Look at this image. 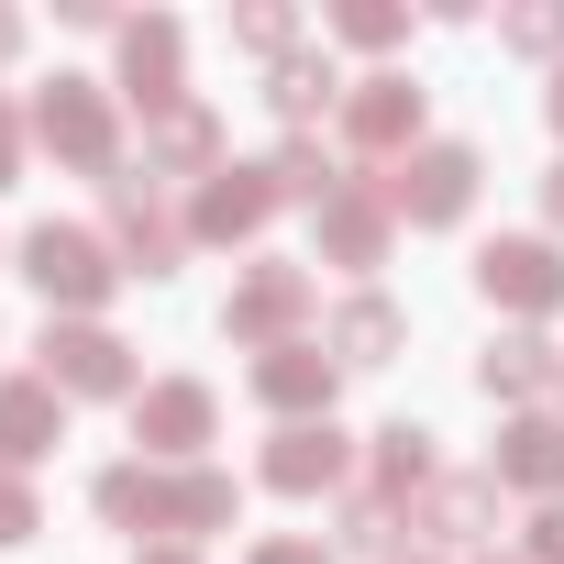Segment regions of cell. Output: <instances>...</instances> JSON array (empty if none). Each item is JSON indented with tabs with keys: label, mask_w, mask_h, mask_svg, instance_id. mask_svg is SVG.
Instances as JSON below:
<instances>
[{
	"label": "cell",
	"mask_w": 564,
	"mask_h": 564,
	"mask_svg": "<svg viewBox=\"0 0 564 564\" xmlns=\"http://www.w3.org/2000/svg\"><path fill=\"white\" fill-rule=\"evenodd\" d=\"M23 276L45 289V322H100V300L122 289V254L89 221H34L23 232Z\"/></svg>",
	"instance_id": "6da1fadb"
},
{
	"label": "cell",
	"mask_w": 564,
	"mask_h": 564,
	"mask_svg": "<svg viewBox=\"0 0 564 564\" xmlns=\"http://www.w3.org/2000/svg\"><path fill=\"white\" fill-rule=\"evenodd\" d=\"M34 144L78 177H122V122H111V89L100 78H45L34 89Z\"/></svg>",
	"instance_id": "7a4b0ae2"
},
{
	"label": "cell",
	"mask_w": 564,
	"mask_h": 564,
	"mask_svg": "<svg viewBox=\"0 0 564 564\" xmlns=\"http://www.w3.org/2000/svg\"><path fill=\"white\" fill-rule=\"evenodd\" d=\"M476 289H487V311H509L520 333L553 322V311H564V243H553V232H498V243L476 254Z\"/></svg>",
	"instance_id": "3957f363"
},
{
	"label": "cell",
	"mask_w": 564,
	"mask_h": 564,
	"mask_svg": "<svg viewBox=\"0 0 564 564\" xmlns=\"http://www.w3.org/2000/svg\"><path fill=\"white\" fill-rule=\"evenodd\" d=\"M476 144H421V155H399L388 166V210L410 221V232H454L465 210H476Z\"/></svg>",
	"instance_id": "277c9868"
},
{
	"label": "cell",
	"mask_w": 564,
	"mask_h": 564,
	"mask_svg": "<svg viewBox=\"0 0 564 564\" xmlns=\"http://www.w3.org/2000/svg\"><path fill=\"white\" fill-rule=\"evenodd\" d=\"M34 355H45L34 377H45L56 399H144V388H133V344L100 333V322H45Z\"/></svg>",
	"instance_id": "5b68a950"
},
{
	"label": "cell",
	"mask_w": 564,
	"mask_h": 564,
	"mask_svg": "<svg viewBox=\"0 0 564 564\" xmlns=\"http://www.w3.org/2000/svg\"><path fill=\"white\" fill-rule=\"evenodd\" d=\"M311 265H254V276H232V300H221V333L232 344H254V355H276V344H300V322H311Z\"/></svg>",
	"instance_id": "8992f818"
},
{
	"label": "cell",
	"mask_w": 564,
	"mask_h": 564,
	"mask_svg": "<svg viewBox=\"0 0 564 564\" xmlns=\"http://www.w3.org/2000/svg\"><path fill=\"white\" fill-rule=\"evenodd\" d=\"M111 254H122V276H177L188 210H166L155 177H111Z\"/></svg>",
	"instance_id": "52a82bcc"
},
{
	"label": "cell",
	"mask_w": 564,
	"mask_h": 564,
	"mask_svg": "<svg viewBox=\"0 0 564 564\" xmlns=\"http://www.w3.org/2000/svg\"><path fill=\"white\" fill-rule=\"evenodd\" d=\"M210 432H221V399H210L199 377H155V388L133 399V443H144L155 465H199Z\"/></svg>",
	"instance_id": "ba28073f"
},
{
	"label": "cell",
	"mask_w": 564,
	"mask_h": 564,
	"mask_svg": "<svg viewBox=\"0 0 564 564\" xmlns=\"http://www.w3.org/2000/svg\"><path fill=\"white\" fill-rule=\"evenodd\" d=\"M344 144H355V155H421V89H410L399 67L355 78V89H344Z\"/></svg>",
	"instance_id": "9c48e42d"
},
{
	"label": "cell",
	"mask_w": 564,
	"mask_h": 564,
	"mask_svg": "<svg viewBox=\"0 0 564 564\" xmlns=\"http://www.w3.org/2000/svg\"><path fill=\"white\" fill-rule=\"evenodd\" d=\"M311 221H322V265H355V276L388 265V243H399V210H388V188H366V177H344Z\"/></svg>",
	"instance_id": "30bf717a"
},
{
	"label": "cell",
	"mask_w": 564,
	"mask_h": 564,
	"mask_svg": "<svg viewBox=\"0 0 564 564\" xmlns=\"http://www.w3.org/2000/svg\"><path fill=\"white\" fill-rule=\"evenodd\" d=\"M122 100H144V122L188 100V34H177L166 12H144V23H122Z\"/></svg>",
	"instance_id": "8fae6325"
},
{
	"label": "cell",
	"mask_w": 564,
	"mask_h": 564,
	"mask_svg": "<svg viewBox=\"0 0 564 564\" xmlns=\"http://www.w3.org/2000/svg\"><path fill=\"white\" fill-rule=\"evenodd\" d=\"M276 221V177L265 166H221V177H199V199H188V243H254Z\"/></svg>",
	"instance_id": "7c38bea8"
},
{
	"label": "cell",
	"mask_w": 564,
	"mask_h": 564,
	"mask_svg": "<svg viewBox=\"0 0 564 564\" xmlns=\"http://www.w3.org/2000/svg\"><path fill=\"white\" fill-rule=\"evenodd\" d=\"M344 476H355V443H344L333 421H289V432L265 443V487H276V498H333Z\"/></svg>",
	"instance_id": "4fadbf2b"
},
{
	"label": "cell",
	"mask_w": 564,
	"mask_h": 564,
	"mask_svg": "<svg viewBox=\"0 0 564 564\" xmlns=\"http://www.w3.org/2000/svg\"><path fill=\"white\" fill-rule=\"evenodd\" d=\"M487 476L553 509V498H564V410H520V421L498 432V454H487Z\"/></svg>",
	"instance_id": "5bb4252c"
},
{
	"label": "cell",
	"mask_w": 564,
	"mask_h": 564,
	"mask_svg": "<svg viewBox=\"0 0 564 564\" xmlns=\"http://www.w3.org/2000/svg\"><path fill=\"white\" fill-rule=\"evenodd\" d=\"M333 355L322 344H276V355H254V399L276 410V421H333Z\"/></svg>",
	"instance_id": "9a60e30c"
},
{
	"label": "cell",
	"mask_w": 564,
	"mask_h": 564,
	"mask_svg": "<svg viewBox=\"0 0 564 564\" xmlns=\"http://www.w3.org/2000/svg\"><path fill=\"white\" fill-rule=\"evenodd\" d=\"M56 443H67V399H56L45 377H0V465L23 476V465H45Z\"/></svg>",
	"instance_id": "2e32d148"
},
{
	"label": "cell",
	"mask_w": 564,
	"mask_h": 564,
	"mask_svg": "<svg viewBox=\"0 0 564 564\" xmlns=\"http://www.w3.org/2000/svg\"><path fill=\"white\" fill-rule=\"evenodd\" d=\"M144 177H155V188H166V177H221V122H210L199 100L155 111V122H144Z\"/></svg>",
	"instance_id": "e0dca14e"
},
{
	"label": "cell",
	"mask_w": 564,
	"mask_h": 564,
	"mask_svg": "<svg viewBox=\"0 0 564 564\" xmlns=\"http://www.w3.org/2000/svg\"><path fill=\"white\" fill-rule=\"evenodd\" d=\"M155 531H232V476L221 465H155Z\"/></svg>",
	"instance_id": "ac0fdd59"
},
{
	"label": "cell",
	"mask_w": 564,
	"mask_h": 564,
	"mask_svg": "<svg viewBox=\"0 0 564 564\" xmlns=\"http://www.w3.org/2000/svg\"><path fill=\"white\" fill-rule=\"evenodd\" d=\"M476 388H487V399H520V410H531L542 388H564V355H553L542 333H498V344L476 355Z\"/></svg>",
	"instance_id": "d6986e66"
},
{
	"label": "cell",
	"mask_w": 564,
	"mask_h": 564,
	"mask_svg": "<svg viewBox=\"0 0 564 564\" xmlns=\"http://www.w3.org/2000/svg\"><path fill=\"white\" fill-rule=\"evenodd\" d=\"M432 476H443V465H432V432H421V421H388V432L366 443V498L399 509V498H432Z\"/></svg>",
	"instance_id": "ffe728a7"
},
{
	"label": "cell",
	"mask_w": 564,
	"mask_h": 564,
	"mask_svg": "<svg viewBox=\"0 0 564 564\" xmlns=\"http://www.w3.org/2000/svg\"><path fill=\"white\" fill-rule=\"evenodd\" d=\"M421 531H432V542H487V531H498V476H432Z\"/></svg>",
	"instance_id": "44dd1931"
},
{
	"label": "cell",
	"mask_w": 564,
	"mask_h": 564,
	"mask_svg": "<svg viewBox=\"0 0 564 564\" xmlns=\"http://www.w3.org/2000/svg\"><path fill=\"white\" fill-rule=\"evenodd\" d=\"M265 100L289 133H311L322 111H344V78H333V56H289V67H265Z\"/></svg>",
	"instance_id": "7402d4cb"
},
{
	"label": "cell",
	"mask_w": 564,
	"mask_h": 564,
	"mask_svg": "<svg viewBox=\"0 0 564 564\" xmlns=\"http://www.w3.org/2000/svg\"><path fill=\"white\" fill-rule=\"evenodd\" d=\"M388 355H399V300L355 289V300L333 311V366H388Z\"/></svg>",
	"instance_id": "603a6c76"
},
{
	"label": "cell",
	"mask_w": 564,
	"mask_h": 564,
	"mask_svg": "<svg viewBox=\"0 0 564 564\" xmlns=\"http://www.w3.org/2000/svg\"><path fill=\"white\" fill-rule=\"evenodd\" d=\"M265 177H276V199H311V210H322L355 166H333V144H322V133H289V144L265 155Z\"/></svg>",
	"instance_id": "cb8c5ba5"
},
{
	"label": "cell",
	"mask_w": 564,
	"mask_h": 564,
	"mask_svg": "<svg viewBox=\"0 0 564 564\" xmlns=\"http://www.w3.org/2000/svg\"><path fill=\"white\" fill-rule=\"evenodd\" d=\"M89 509H100L111 531H133V542H144V531H155V465H144V454H133V465H111V476L89 487Z\"/></svg>",
	"instance_id": "d4e9b609"
},
{
	"label": "cell",
	"mask_w": 564,
	"mask_h": 564,
	"mask_svg": "<svg viewBox=\"0 0 564 564\" xmlns=\"http://www.w3.org/2000/svg\"><path fill=\"white\" fill-rule=\"evenodd\" d=\"M232 45H254L265 67H289V56H300V12H289V0H243V12H232Z\"/></svg>",
	"instance_id": "484cf974"
},
{
	"label": "cell",
	"mask_w": 564,
	"mask_h": 564,
	"mask_svg": "<svg viewBox=\"0 0 564 564\" xmlns=\"http://www.w3.org/2000/svg\"><path fill=\"white\" fill-rule=\"evenodd\" d=\"M333 34H344V45H366V56H388V45L410 34V12H399V0H344Z\"/></svg>",
	"instance_id": "4316f807"
},
{
	"label": "cell",
	"mask_w": 564,
	"mask_h": 564,
	"mask_svg": "<svg viewBox=\"0 0 564 564\" xmlns=\"http://www.w3.org/2000/svg\"><path fill=\"white\" fill-rule=\"evenodd\" d=\"M498 45H520V56H564V0H520V12H498Z\"/></svg>",
	"instance_id": "83f0119b"
},
{
	"label": "cell",
	"mask_w": 564,
	"mask_h": 564,
	"mask_svg": "<svg viewBox=\"0 0 564 564\" xmlns=\"http://www.w3.org/2000/svg\"><path fill=\"white\" fill-rule=\"evenodd\" d=\"M344 542H355V553H388V542H399V509H388V498H344Z\"/></svg>",
	"instance_id": "f1b7e54d"
},
{
	"label": "cell",
	"mask_w": 564,
	"mask_h": 564,
	"mask_svg": "<svg viewBox=\"0 0 564 564\" xmlns=\"http://www.w3.org/2000/svg\"><path fill=\"white\" fill-rule=\"evenodd\" d=\"M34 520H45V509H34V487L0 465V542H34Z\"/></svg>",
	"instance_id": "f546056e"
},
{
	"label": "cell",
	"mask_w": 564,
	"mask_h": 564,
	"mask_svg": "<svg viewBox=\"0 0 564 564\" xmlns=\"http://www.w3.org/2000/svg\"><path fill=\"white\" fill-rule=\"evenodd\" d=\"M243 564H333V553H322V542H311V531H276V542H254V553H243Z\"/></svg>",
	"instance_id": "4dcf8cb0"
},
{
	"label": "cell",
	"mask_w": 564,
	"mask_h": 564,
	"mask_svg": "<svg viewBox=\"0 0 564 564\" xmlns=\"http://www.w3.org/2000/svg\"><path fill=\"white\" fill-rule=\"evenodd\" d=\"M531 564H564V498H553V509L531 520Z\"/></svg>",
	"instance_id": "1f68e13d"
},
{
	"label": "cell",
	"mask_w": 564,
	"mask_h": 564,
	"mask_svg": "<svg viewBox=\"0 0 564 564\" xmlns=\"http://www.w3.org/2000/svg\"><path fill=\"white\" fill-rule=\"evenodd\" d=\"M12 177H23V111L0 100V188H12Z\"/></svg>",
	"instance_id": "d6a6232c"
},
{
	"label": "cell",
	"mask_w": 564,
	"mask_h": 564,
	"mask_svg": "<svg viewBox=\"0 0 564 564\" xmlns=\"http://www.w3.org/2000/svg\"><path fill=\"white\" fill-rule=\"evenodd\" d=\"M23 56V12H0V67H12Z\"/></svg>",
	"instance_id": "836d02e7"
},
{
	"label": "cell",
	"mask_w": 564,
	"mask_h": 564,
	"mask_svg": "<svg viewBox=\"0 0 564 564\" xmlns=\"http://www.w3.org/2000/svg\"><path fill=\"white\" fill-rule=\"evenodd\" d=\"M542 210H553V232H564V166H553V177H542Z\"/></svg>",
	"instance_id": "e575fe53"
},
{
	"label": "cell",
	"mask_w": 564,
	"mask_h": 564,
	"mask_svg": "<svg viewBox=\"0 0 564 564\" xmlns=\"http://www.w3.org/2000/svg\"><path fill=\"white\" fill-rule=\"evenodd\" d=\"M133 564H199V553H188V542H155V553H133Z\"/></svg>",
	"instance_id": "d590c367"
},
{
	"label": "cell",
	"mask_w": 564,
	"mask_h": 564,
	"mask_svg": "<svg viewBox=\"0 0 564 564\" xmlns=\"http://www.w3.org/2000/svg\"><path fill=\"white\" fill-rule=\"evenodd\" d=\"M553 133H564V67H553Z\"/></svg>",
	"instance_id": "8d00e7d4"
},
{
	"label": "cell",
	"mask_w": 564,
	"mask_h": 564,
	"mask_svg": "<svg viewBox=\"0 0 564 564\" xmlns=\"http://www.w3.org/2000/svg\"><path fill=\"white\" fill-rule=\"evenodd\" d=\"M388 564H443V553H388Z\"/></svg>",
	"instance_id": "74e56055"
},
{
	"label": "cell",
	"mask_w": 564,
	"mask_h": 564,
	"mask_svg": "<svg viewBox=\"0 0 564 564\" xmlns=\"http://www.w3.org/2000/svg\"><path fill=\"white\" fill-rule=\"evenodd\" d=\"M487 564H531V553H487Z\"/></svg>",
	"instance_id": "f35d334b"
}]
</instances>
